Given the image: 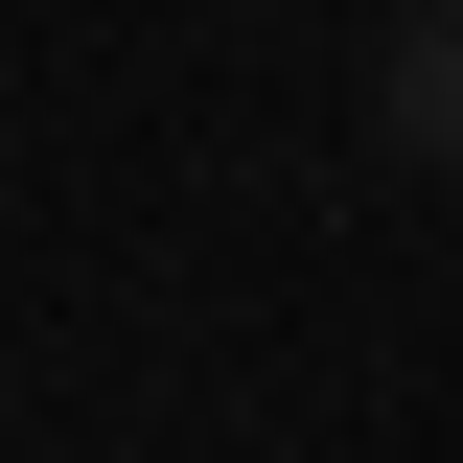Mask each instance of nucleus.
<instances>
[{"label": "nucleus", "instance_id": "obj_1", "mask_svg": "<svg viewBox=\"0 0 463 463\" xmlns=\"http://www.w3.org/2000/svg\"><path fill=\"white\" fill-rule=\"evenodd\" d=\"M394 116H417V139L463 163V24H417V47H394Z\"/></svg>", "mask_w": 463, "mask_h": 463}]
</instances>
